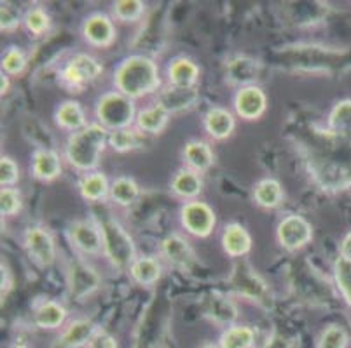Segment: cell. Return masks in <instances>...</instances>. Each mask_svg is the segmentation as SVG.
Returning a JSON list of instances; mask_svg holds the SVG:
<instances>
[{
    "mask_svg": "<svg viewBox=\"0 0 351 348\" xmlns=\"http://www.w3.org/2000/svg\"><path fill=\"white\" fill-rule=\"evenodd\" d=\"M114 85L121 94L132 98L133 101L152 94L161 85L158 65L154 59L142 54L128 56L114 72Z\"/></svg>",
    "mask_w": 351,
    "mask_h": 348,
    "instance_id": "cell-1",
    "label": "cell"
},
{
    "mask_svg": "<svg viewBox=\"0 0 351 348\" xmlns=\"http://www.w3.org/2000/svg\"><path fill=\"white\" fill-rule=\"evenodd\" d=\"M108 134L110 133L101 124H88L79 133H73L65 145L69 164L86 174L93 171L108 143Z\"/></svg>",
    "mask_w": 351,
    "mask_h": 348,
    "instance_id": "cell-2",
    "label": "cell"
},
{
    "mask_svg": "<svg viewBox=\"0 0 351 348\" xmlns=\"http://www.w3.org/2000/svg\"><path fill=\"white\" fill-rule=\"evenodd\" d=\"M104 237V254L119 270H130L133 261L136 260V249L132 235L119 222L112 218H105L98 223Z\"/></svg>",
    "mask_w": 351,
    "mask_h": 348,
    "instance_id": "cell-3",
    "label": "cell"
},
{
    "mask_svg": "<svg viewBox=\"0 0 351 348\" xmlns=\"http://www.w3.org/2000/svg\"><path fill=\"white\" fill-rule=\"evenodd\" d=\"M135 101L119 91H112L104 94L98 100L97 117L105 129H126L132 127L133 120H136Z\"/></svg>",
    "mask_w": 351,
    "mask_h": 348,
    "instance_id": "cell-4",
    "label": "cell"
},
{
    "mask_svg": "<svg viewBox=\"0 0 351 348\" xmlns=\"http://www.w3.org/2000/svg\"><path fill=\"white\" fill-rule=\"evenodd\" d=\"M104 73V66L98 59H95L89 54H75L66 62L62 70V81L69 88L81 89L84 85L97 81L98 77Z\"/></svg>",
    "mask_w": 351,
    "mask_h": 348,
    "instance_id": "cell-5",
    "label": "cell"
},
{
    "mask_svg": "<svg viewBox=\"0 0 351 348\" xmlns=\"http://www.w3.org/2000/svg\"><path fill=\"white\" fill-rule=\"evenodd\" d=\"M180 222L182 226L189 232L194 237L205 239L215 228V213H213L212 207L205 202H199V200H189L187 204H184L180 211Z\"/></svg>",
    "mask_w": 351,
    "mask_h": 348,
    "instance_id": "cell-6",
    "label": "cell"
},
{
    "mask_svg": "<svg viewBox=\"0 0 351 348\" xmlns=\"http://www.w3.org/2000/svg\"><path fill=\"white\" fill-rule=\"evenodd\" d=\"M276 239L280 245L290 253L308 245L313 239V226L306 218L299 215H289L278 223Z\"/></svg>",
    "mask_w": 351,
    "mask_h": 348,
    "instance_id": "cell-7",
    "label": "cell"
},
{
    "mask_svg": "<svg viewBox=\"0 0 351 348\" xmlns=\"http://www.w3.org/2000/svg\"><path fill=\"white\" fill-rule=\"evenodd\" d=\"M25 249L28 256L40 267H51L56 260V245L53 237L43 226H30L25 232Z\"/></svg>",
    "mask_w": 351,
    "mask_h": 348,
    "instance_id": "cell-8",
    "label": "cell"
},
{
    "mask_svg": "<svg viewBox=\"0 0 351 348\" xmlns=\"http://www.w3.org/2000/svg\"><path fill=\"white\" fill-rule=\"evenodd\" d=\"M101 286V277L93 267H89L86 261L73 260L69 268V287L70 296L75 299H84L93 295Z\"/></svg>",
    "mask_w": 351,
    "mask_h": 348,
    "instance_id": "cell-9",
    "label": "cell"
},
{
    "mask_svg": "<svg viewBox=\"0 0 351 348\" xmlns=\"http://www.w3.org/2000/svg\"><path fill=\"white\" fill-rule=\"evenodd\" d=\"M69 237L72 245L84 254L104 253V237L100 226L88 219H79L69 226Z\"/></svg>",
    "mask_w": 351,
    "mask_h": 348,
    "instance_id": "cell-10",
    "label": "cell"
},
{
    "mask_svg": "<svg viewBox=\"0 0 351 348\" xmlns=\"http://www.w3.org/2000/svg\"><path fill=\"white\" fill-rule=\"evenodd\" d=\"M267 108L266 92L258 85H243L234 96V110L238 117L245 120H255L263 117Z\"/></svg>",
    "mask_w": 351,
    "mask_h": 348,
    "instance_id": "cell-11",
    "label": "cell"
},
{
    "mask_svg": "<svg viewBox=\"0 0 351 348\" xmlns=\"http://www.w3.org/2000/svg\"><path fill=\"white\" fill-rule=\"evenodd\" d=\"M82 35L93 47H108L116 40V27L108 16L97 12L84 21Z\"/></svg>",
    "mask_w": 351,
    "mask_h": 348,
    "instance_id": "cell-12",
    "label": "cell"
},
{
    "mask_svg": "<svg viewBox=\"0 0 351 348\" xmlns=\"http://www.w3.org/2000/svg\"><path fill=\"white\" fill-rule=\"evenodd\" d=\"M199 100V92L196 88L184 89V88H170L162 89L158 96V105H161L168 113H177L193 108Z\"/></svg>",
    "mask_w": 351,
    "mask_h": 348,
    "instance_id": "cell-13",
    "label": "cell"
},
{
    "mask_svg": "<svg viewBox=\"0 0 351 348\" xmlns=\"http://www.w3.org/2000/svg\"><path fill=\"white\" fill-rule=\"evenodd\" d=\"M32 174L40 181L56 180L62 174V159L56 150H35L32 155Z\"/></svg>",
    "mask_w": 351,
    "mask_h": 348,
    "instance_id": "cell-14",
    "label": "cell"
},
{
    "mask_svg": "<svg viewBox=\"0 0 351 348\" xmlns=\"http://www.w3.org/2000/svg\"><path fill=\"white\" fill-rule=\"evenodd\" d=\"M236 127L234 115L222 107H213L205 115V129L206 133L217 142H224L232 134Z\"/></svg>",
    "mask_w": 351,
    "mask_h": 348,
    "instance_id": "cell-15",
    "label": "cell"
},
{
    "mask_svg": "<svg viewBox=\"0 0 351 348\" xmlns=\"http://www.w3.org/2000/svg\"><path fill=\"white\" fill-rule=\"evenodd\" d=\"M98 333V327L93 321L89 319H77L70 322L69 327L63 331L62 338L58 340V345L62 348H79L89 345L93 340L95 334Z\"/></svg>",
    "mask_w": 351,
    "mask_h": 348,
    "instance_id": "cell-16",
    "label": "cell"
},
{
    "mask_svg": "<svg viewBox=\"0 0 351 348\" xmlns=\"http://www.w3.org/2000/svg\"><path fill=\"white\" fill-rule=\"evenodd\" d=\"M222 247H224L226 254L231 258L245 256L252 249L250 234L239 223H231L226 226L224 234H222Z\"/></svg>",
    "mask_w": 351,
    "mask_h": 348,
    "instance_id": "cell-17",
    "label": "cell"
},
{
    "mask_svg": "<svg viewBox=\"0 0 351 348\" xmlns=\"http://www.w3.org/2000/svg\"><path fill=\"white\" fill-rule=\"evenodd\" d=\"M161 253L171 265L178 268H189L194 263V251L191 249L189 242L182 239L180 235H170L161 244Z\"/></svg>",
    "mask_w": 351,
    "mask_h": 348,
    "instance_id": "cell-18",
    "label": "cell"
},
{
    "mask_svg": "<svg viewBox=\"0 0 351 348\" xmlns=\"http://www.w3.org/2000/svg\"><path fill=\"white\" fill-rule=\"evenodd\" d=\"M168 79H170V85H175V88H196V82L199 79V66L187 57H177L168 66Z\"/></svg>",
    "mask_w": 351,
    "mask_h": 348,
    "instance_id": "cell-19",
    "label": "cell"
},
{
    "mask_svg": "<svg viewBox=\"0 0 351 348\" xmlns=\"http://www.w3.org/2000/svg\"><path fill=\"white\" fill-rule=\"evenodd\" d=\"M65 319H66L65 306L58 302H53V299H46V302L40 303V305L35 308V314H34L35 325L40 327V330H47V331L62 327Z\"/></svg>",
    "mask_w": 351,
    "mask_h": 348,
    "instance_id": "cell-20",
    "label": "cell"
},
{
    "mask_svg": "<svg viewBox=\"0 0 351 348\" xmlns=\"http://www.w3.org/2000/svg\"><path fill=\"white\" fill-rule=\"evenodd\" d=\"M54 119H56L60 129L69 131L72 134L79 133V131L88 126L84 110H82L77 101H65V103L60 105L56 113H54Z\"/></svg>",
    "mask_w": 351,
    "mask_h": 348,
    "instance_id": "cell-21",
    "label": "cell"
},
{
    "mask_svg": "<svg viewBox=\"0 0 351 348\" xmlns=\"http://www.w3.org/2000/svg\"><path fill=\"white\" fill-rule=\"evenodd\" d=\"M79 193L89 202H101L110 197V185L104 172H88L79 181Z\"/></svg>",
    "mask_w": 351,
    "mask_h": 348,
    "instance_id": "cell-22",
    "label": "cell"
},
{
    "mask_svg": "<svg viewBox=\"0 0 351 348\" xmlns=\"http://www.w3.org/2000/svg\"><path fill=\"white\" fill-rule=\"evenodd\" d=\"M203 190V180L199 172L193 169H180L171 180V191L182 199L194 200Z\"/></svg>",
    "mask_w": 351,
    "mask_h": 348,
    "instance_id": "cell-23",
    "label": "cell"
},
{
    "mask_svg": "<svg viewBox=\"0 0 351 348\" xmlns=\"http://www.w3.org/2000/svg\"><path fill=\"white\" fill-rule=\"evenodd\" d=\"M184 161L193 171L205 172L213 165L215 155H213V150L208 143L189 142L184 148Z\"/></svg>",
    "mask_w": 351,
    "mask_h": 348,
    "instance_id": "cell-24",
    "label": "cell"
},
{
    "mask_svg": "<svg viewBox=\"0 0 351 348\" xmlns=\"http://www.w3.org/2000/svg\"><path fill=\"white\" fill-rule=\"evenodd\" d=\"M170 119V113L161 107V105H152L149 108H143L142 111H138L136 115V127L138 131L145 134H159L168 124Z\"/></svg>",
    "mask_w": 351,
    "mask_h": 348,
    "instance_id": "cell-25",
    "label": "cell"
},
{
    "mask_svg": "<svg viewBox=\"0 0 351 348\" xmlns=\"http://www.w3.org/2000/svg\"><path fill=\"white\" fill-rule=\"evenodd\" d=\"M130 276L140 286H154L161 279V265L151 256L136 258L130 267Z\"/></svg>",
    "mask_w": 351,
    "mask_h": 348,
    "instance_id": "cell-26",
    "label": "cell"
},
{
    "mask_svg": "<svg viewBox=\"0 0 351 348\" xmlns=\"http://www.w3.org/2000/svg\"><path fill=\"white\" fill-rule=\"evenodd\" d=\"M328 133L351 138V100H341L328 113Z\"/></svg>",
    "mask_w": 351,
    "mask_h": 348,
    "instance_id": "cell-27",
    "label": "cell"
},
{
    "mask_svg": "<svg viewBox=\"0 0 351 348\" xmlns=\"http://www.w3.org/2000/svg\"><path fill=\"white\" fill-rule=\"evenodd\" d=\"M232 286H234L239 293L252 296V298H261V296L266 295V286H264V282H261V279L252 272L250 268L243 267V265H238V267L234 268V273H232Z\"/></svg>",
    "mask_w": 351,
    "mask_h": 348,
    "instance_id": "cell-28",
    "label": "cell"
},
{
    "mask_svg": "<svg viewBox=\"0 0 351 348\" xmlns=\"http://www.w3.org/2000/svg\"><path fill=\"white\" fill-rule=\"evenodd\" d=\"M254 200L258 207L263 209H274L278 207L283 200L282 185L276 180H261L254 188Z\"/></svg>",
    "mask_w": 351,
    "mask_h": 348,
    "instance_id": "cell-29",
    "label": "cell"
},
{
    "mask_svg": "<svg viewBox=\"0 0 351 348\" xmlns=\"http://www.w3.org/2000/svg\"><path fill=\"white\" fill-rule=\"evenodd\" d=\"M140 196V187L133 178L121 176L110 185V199L116 206L130 207Z\"/></svg>",
    "mask_w": 351,
    "mask_h": 348,
    "instance_id": "cell-30",
    "label": "cell"
},
{
    "mask_svg": "<svg viewBox=\"0 0 351 348\" xmlns=\"http://www.w3.org/2000/svg\"><path fill=\"white\" fill-rule=\"evenodd\" d=\"M255 341V331L248 325H232L220 336L222 348H252Z\"/></svg>",
    "mask_w": 351,
    "mask_h": 348,
    "instance_id": "cell-31",
    "label": "cell"
},
{
    "mask_svg": "<svg viewBox=\"0 0 351 348\" xmlns=\"http://www.w3.org/2000/svg\"><path fill=\"white\" fill-rule=\"evenodd\" d=\"M142 134L143 133H138L132 127L112 131L108 134V145L119 153L132 152V150L140 148V145H142Z\"/></svg>",
    "mask_w": 351,
    "mask_h": 348,
    "instance_id": "cell-32",
    "label": "cell"
},
{
    "mask_svg": "<svg viewBox=\"0 0 351 348\" xmlns=\"http://www.w3.org/2000/svg\"><path fill=\"white\" fill-rule=\"evenodd\" d=\"M334 279L344 302L351 306V260L339 256L334 263Z\"/></svg>",
    "mask_w": 351,
    "mask_h": 348,
    "instance_id": "cell-33",
    "label": "cell"
},
{
    "mask_svg": "<svg viewBox=\"0 0 351 348\" xmlns=\"http://www.w3.org/2000/svg\"><path fill=\"white\" fill-rule=\"evenodd\" d=\"M258 72V65L254 59H248V57H236L234 62H231L229 65V79L232 82H250L254 81L255 75Z\"/></svg>",
    "mask_w": 351,
    "mask_h": 348,
    "instance_id": "cell-34",
    "label": "cell"
},
{
    "mask_svg": "<svg viewBox=\"0 0 351 348\" xmlns=\"http://www.w3.org/2000/svg\"><path fill=\"white\" fill-rule=\"evenodd\" d=\"M206 315L212 317L213 321L217 322H224V324H229V322H234L238 314H236V308L231 302H228L226 298H219V296H213L208 302V306H206Z\"/></svg>",
    "mask_w": 351,
    "mask_h": 348,
    "instance_id": "cell-35",
    "label": "cell"
},
{
    "mask_svg": "<svg viewBox=\"0 0 351 348\" xmlns=\"http://www.w3.org/2000/svg\"><path fill=\"white\" fill-rule=\"evenodd\" d=\"M114 18L124 21V23H133L138 21L145 12V4L140 0H119L112 8Z\"/></svg>",
    "mask_w": 351,
    "mask_h": 348,
    "instance_id": "cell-36",
    "label": "cell"
},
{
    "mask_svg": "<svg viewBox=\"0 0 351 348\" xmlns=\"http://www.w3.org/2000/svg\"><path fill=\"white\" fill-rule=\"evenodd\" d=\"M23 23L27 30L30 31L34 37H40L46 34L51 27V18L43 8H32L28 9L27 14L23 18Z\"/></svg>",
    "mask_w": 351,
    "mask_h": 348,
    "instance_id": "cell-37",
    "label": "cell"
},
{
    "mask_svg": "<svg viewBox=\"0 0 351 348\" xmlns=\"http://www.w3.org/2000/svg\"><path fill=\"white\" fill-rule=\"evenodd\" d=\"M27 65V56L20 47H9L2 56V73L5 75H21Z\"/></svg>",
    "mask_w": 351,
    "mask_h": 348,
    "instance_id": "cell-38",
    "label": "cell"
},
{
    "mask_svg": "<svg viewBox=\"0 0 351 348\" xmlns=\"http://www.w3.org/2000/svg\"><path fill=\"white\" fill-rule=\"evenodd\" d=\"M350 336L343 325H328L327 330L322 333L318 348H346Z\"/></svg>",
    "mask_w": 351,
    "mask_h": 348,
    "instance_id": "cell-39",
    "label": "cell"
},
{
    "mask_svg": "<svg viewBox=\"0 0 351 348\" xmlns=\"http://www.w3.org/2000/svg\"><path fill=\"white\" fill-rule=\"evenodd\" d=\"M23 207V199L21 193L12 188H2L0 191V213L2 216H16Z\"/></svg>",
    "mask_w": 351,
    "mask_h": 348,
    "instance_id": "cell-40",
    "label": "cell"
},
{
    "mask_svg": "<svg viewBox=\"0 0 351 348\" xmlns=\"http://www.w3.org/2000/svg\"><path fill=\"white\" fill-rule=\"evenodd\" d=\"M18 180H20V168H18L16 161L4 155L0 159V183H2V188H12Z\"/></svg>",
    "mask_w": 351,
    "mask_h": 348,
    "instance_id": "cell-41",
    "label": "cell"
},
{
    "mask_svg": "<svg viewBox=\"0 0 351 348\" xmlns=\"http://www.w3.org/2000/svg\"><path fill=\"white\" fill-rule=\"evenodd\" d=\"M0 27H2V31H11L20 27V14L12 11L8 4H2V9H0Z\"/></svg>",
    "mask_w": 351,
    "mask_h": 348,
    "instance_id": "cell-42",
    "label": "cell"
},
{
    "mask_svg": "<svg viewBox=\"0 0 351 348\" xmlns=\"http://www.w3.org/2000/svg\"><path fill=\"white\" fill-rule=\"evenodd\" d=\"M88 348H117V343L110 334L104 333V331H98L93 340L89 341Z\"/></svg>",
    "mask_w": 351,
    "mask_h": 348,
    "instance_id": "cell-43",
    "label": "cell"
},
{
    "mask_svg": "<svg viewBox=\"0 0 351 348\" xmlns=\"http://www.w3.org/2000/svg\"><path fill=\"white\" fill-rule=\"evenodd\" d=\"M339 253L341 256L346 258V260H351V232L344 235V239L339 244Z\"/></svg>",
    "mask_w": 351,
    "mask_h": 348,
    "instance_id": "cell-44",
    "label": "cell"
},
{
    "mask_svg": "<svg viewBox=\"0 0 351 348\" xmlns=\"http://www.w3.org/2000/svg\"><path fill=\"white\" fill-rule=\"evenodd\" d=\"M9 88H11V82H9V75L2 73V96L8 94Z\"/></svg>",
    "mask_w": 351,
    "mask_h": 348,
    "instance_id": "cell-45",
    "label": "cell"
},
{
    "mask_svg": "<svg viewBox=\"0 0 351 348\" xmlns=\"http://www.w3.org/2000/svg\"><path fill=\"white\" fill-rule=\"evenodd\" d=\"M201 348H222L220 347V345H213V343H206V345H203V347Z\"/></svg>",
    "mask_w": 351,
    "mask_h": 348,
    "instance_id": "cell-46",
    "label": "cell"
},
{
    "mask_svg": "<svg viewBox=\"0 0 351 348\" xmlns=\"http://www.w3.org/2000/svg\"><path fill=\"white\" fill-rule=\"evenodd\" d=\"M11 348H28L27 345H23V343H16V345H12Z\"/></svg>",
    "mask_w": 351,
    "mask_h": 348,
    "instance_id": "cell-47",
    "label": "cell"
}]
</instances>
